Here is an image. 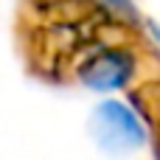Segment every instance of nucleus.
I'll list each match as a JSON object with an SVG mask.
<instances>
[{
    "label": "nucleus",
    "instance_id": "nucleus-2",
    "mask_svg": "<svg viewBox=\"0 0 160 160\" xmlns=\"http://www.w3.org/2000/svg\"><path fill=\"white\" fill-rule=\"evenodd\" d=\"M135 62L127 51H101L93 59H87V65H82V82L98 93H110L124 87L132 79Z\"/></svg>",
    "mask_w": 160,
    "mask_h": 160
},
{
    "label": "nucleus",
    "instance_id": "nucleus-3",
    "mask_svg": "<svg viewBox=\"0 0 160 160\" xmlns=\"http://www.w3.org/2000/svg\"><path fill=\"white\" fill-rule=\"evenodd\" d=\"M101 6H107L110 11L121 14V17H129V20H138V11L132 6V0H98Z\"/></svg>",
    "mask_w": 160,
    "mask_h": 160
},
{
    "label": "nucleus",
    "instance_id": "nucleus-1",
    "mask_svg": "<svg viewBox=\"0 0 160 160\" xmlns=\"http://www.w3.org/2000/svg\"><path fill=\"white\" fill-rule=\"evenodd\" d=\"M93 132L101 141V146H107L110 152H129L143 146L146 141V129L141 127L135 112L124 107L121 101H101L96 107Z\"/></svg>",
    "mask_w": 160,
    "mask_h": 160
}]
</instances>
